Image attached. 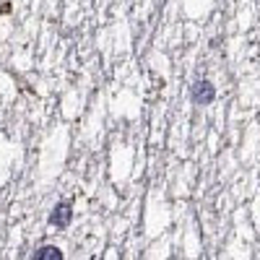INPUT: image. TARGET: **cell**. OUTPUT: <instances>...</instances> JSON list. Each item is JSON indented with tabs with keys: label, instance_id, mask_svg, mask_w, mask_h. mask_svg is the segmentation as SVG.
Instances as JSON below:
<instances>
[{
	"label": "cell",
	"instance_id": "1",
	"mask_svg": "<svg viewBox=\"0 0 260 260\" xmlns=\"http://www.w3.org/2000/svg\"><path fill=\"white\" fill-rule=\"evenodd\" d=\"M190 99L198 104V107L213 104V102H216V86H213V81H208V78L192 81V86H190Z\"/></svg>",
	"mask_w": 260,
	"mask_h": 260
},
{
	"label": "cell",
	"instance_id": "2",
	"mask_svg": "<svg viewBox=\"0 0 260 260\" xmlns=\"http://www.w3.org/2000/svg\"><path fill=\"white\" fill-rule=\"evenodd\" d=\"M71 221H73V203L71 201H57L50 211V226L65 229V226H71Z\"/></svg>",
	"mask_w": 260,
	"mask_h": 260
},
{
	"label": "cell",
	"instance_id": "3",
	"mask_svg": "<svg viewBox=\"0 0 260 260\" xmlns=\"http://www.w3.org/2000/svg\"><path fill=\"white\" fill-rule=\"evenodd\" d=\"M31 260H65V252H62V247H57V245H42V247H37L34 250V255H31Z\"/></svg>",
	"mask_w": 260,
	"mask_h": 260
}]
</instances>
